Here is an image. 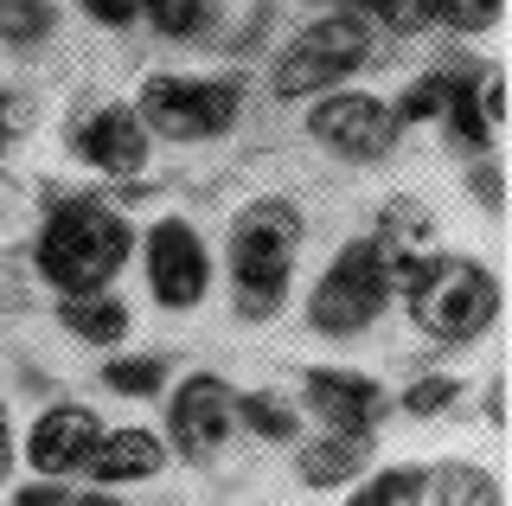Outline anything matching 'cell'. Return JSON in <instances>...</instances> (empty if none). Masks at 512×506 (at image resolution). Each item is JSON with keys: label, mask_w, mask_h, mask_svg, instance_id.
I'll list each match as a JSON object with an SVG mask.
<instances>
[{"label": "cell", "mask_w": 512, "mask_h": 506, "mask_svg": "<svg viewBox=\"0 0 512 506\" xmlns=\"http://www.w3.org/2000/svg\"><path fill=\"white\" fill-rule=\"evenodd\" d=\"M135 257V225L109 205L103 193H58L45 199L39 237H32V263L58 295H96L122 276Z\"/></svg>", "instance_id": "obj_1"}, {"label": "cell", "mask_w": 512, "mask_h": 506, "mask_svg": "<svg viewBox=\"0 0 512 506\" xmlns=\"http://www.w3.org/2000/svg\"><path fill=\"white\" fill-rule=\"evenodd\" d=\"M391 295H404L410 321L436 346H474L493 321H500V276H493L480 257L429 250V257H416V263H397Z\"/></svg>", "instance_id": "obj_2"}, {"label": "cell", "mask_w": 512, "mask_h": 506, "mask_svg": "<svg viewBox=\"0 0 512 506\" xmlns=\"http://www.w3.org/2000/svg\"><path fill=\"white\" fill-rule=\"evenodd\" d=\"M301 237H308V218H301L295 199L263 193L250 199L244 212L231 218V308L244 321H276L288 302V282H295V257Z\"/></svg>", "instance_id": "obj_3"}, {"label": "cell", "mask_w": 512, "mask_h": 506, "mask_svg": "<svg viewBox=\"0 0 512 506\" xmlns=\"http://www.w3.org/2000/svg\"><path fill=\"white\" fill-rule=\"evenodd\" d=\"M365 58H372V20L352 13V7H333V13H320V20H308L288 39V52L276 58V71H269V90H276L282 103L320 97V90L346 84Z\"/></svg>", "instance_id": "obj_4"}, {"label": "cell", "mask_w": 512, "mask_h": 506, "mask_svg": "<svg viewBox=\"0 0 512 506\" xmlns=\"http://www.w3.org/2000/svg\"><path fill=\"white\" fill-rule=\"evenodd\" d=\"M391 308V263L372 237H352L333 250V263L314 276L308 289V327L327 340H352Z\"/></svg>", "instance_id": "obj_5"}, {"label": "cell", "mask_w": 512, "mask_h": 506, "mask_svg": "<svg viewBox=\"0 0 512 506\" xmlns=\"http://www.w3.org/2000/svg\"><path fill=\"white\" fill-rule=\"evenodd\" d=\"M237 109V84H224V77H180V71H154L148 84H141V129L160 135V141H218L231 135Z\"/></svg>", "instance_id": "obj_6"}, {"label": "cell", "mask_w": 512, "mask_h": 506, "mask_svg": "<svg viewBox=\"0 0 512 506\" xmlns=\"http://www.w3.org/2000/svg\"><path fill=\"white\" fill-rule=\"evenodd\" d=\"M141 270H148V295L154 308H199L205 289H212V250H205V237L192 231V218L167 212L154 218V231H141Z\"/></svg>", "instance_id": "obj_7"}, {"label": "cell", "mask_w": 512, "mask_h": 506, "mask_svg": "<svg viewBox=\"0 0 512 506\" xmlns=\"http://www.w3.org/2000/svg\"><path fill=\"white\" fill-rule=\"evenodd\" d=\"M237 430V391L224 385L218 372H186L180 385L167 391V455H180V462H212V455L231 442Z\"/></svg>", "instance_id": "obj_8"}, {"label": "cell", "mask_w": 512, "mask_h": 506, "mask_svg": "<svg viewBox=\"0 0 512 506\" xmlns=\"http://www.w3.org/2000/svg\"><path fill=\"white\" fill-rule=\"evenodd\" d=\"M308 135L327 154H340V161L372 167V161H384V154L397 148L404 129H397L391 103L372 97V90H327V97L308 109Z\"/></svg>", "instance_id": "obj_9"}, {"label": "cell", "mask_w": 512, "mask_h": 506, "mask_svg": "<svg viewBox=\"0 0 512 506\" xmlns=\"http://www.w3.org/2000/svg\"><path fill=\"white\" fill-rule=\"evenodd\" d=\"M148 148H154V135L141 129L135 103H96L71 122V154L90 173H103V180H135L148 167Z\"/></svg>", "instance_id": "obj_10"}, {"label": "cell", "mask_w": 512, "mask_h": 506, "mask_svg": "<svg viewBox=\"0 0 512 506\" xmlns=\"http://www.w3.org/2000/svg\"><path fill=\"white\" fill-rule=\"evenodd\" d=\"M301 404H308L333 436H378L384 410H391L378 378L352 372V366H308L301 372Z\"/></svg>", "instance_id": "obj_11"}, {"label": "cell", "mask_w": 512, "mask_h": 506, "mask_svg": "<svg viewBox=\"0 0 512 506\" xmlns=\"http://www.w3.org/2000/svg\"><path fill=\"white\" fill-rule=\"evenodd\" d=\"M96 442H103V417H96L90 404H52L32 417V430L20 442L26 468L39 474V481H64V474H84Z\"/></svg>", "instance_id": "obj_12"}, {"label": "cell", "mask_w": 512, "mask_h": 506, "mask_svg": "<svg viewBox=\"0 0 512 506\" xmlns=\"http://www.w3.org/2000/svg\"><path fill=\"white\" fill-rule=\"evenodd\" d=\"M160 468H167V442H160V430H148V423H122V430H103V442H96L84 474L96 487H128V481H154Z\"/></svg>", "instance_id": "obj_13"}, {"label": "cell", "mask_w": 512, "mask_h": 506, "mask_svg": "<svg viewBox=\"0 0 512 506\" xmlns=\"http://www.w3.org/2000/svg\"><path fill=\"white\" fill-rule=\"evenodd\" d=\"M372 449H378L372 436H333V430H320V436H308L295 449V474H301V487L333 494V487H352L359 474H372Z\"/></svg>", "instance_id": "obj_14"}, {"label": "cell", "mask_w": 512, "mask_h": 506, "mask_svg": "<svg viewBox=\"0 0 512 506\" xmlns=\"http://www.w3.org/2000/svg\"><path fill=\"white\" fill-rule=\"evenodd\" d=\"M372 244L384 250V263H416V257H429L436 250V212H429L423 199H410V193H397V199H384L378 205V225H372Z\"/></svg>", "instance_id": "obj_15"}, {"label": "cell", "mask_w": 512, "mask_h": 506, "mask_svg": "<svg viewBox=\"0 0 512 506\" xmlns=\"http://www.w3.org/2000/svg\"><path fill=\"white\" fill-rule=\"evenodd\" d=\"M58 327L71 340H84V346H116V340H128V308L109 289H96V295H58Z\"/></svg>", "instance_id": "obj_16"}, {"label": "cell", "mask_w": 512, "mask_h": 506, "mask_svg": "<svg viewBox=\"0 0 512 506\" xmlns=\"http://www.w3.org/2000/svg\"><path fill=\"white\" fill-rule=\"evenodd\" d=\"M500 474L487 462H442L429 468V500L423 506H500Z\"/></svg>", "instance_id": "obj_17"}, {"label": "cell", "mask_w": 512, "mask_h": 506, "mask_svg": "<svg viewBox=\"0 0 512 506\" xmlns=\"http://www.w3.org/2000/svg\"><path fill=\"white\" fill-rule=\"evenodd\" d=\"M423 500H429V468L423 462H397V468L359 474L340 506H423Z\"/></svg>", "instance_id": "obj_18"}, {"label": "cell", "mask_w": 512, "mask_h": 506, "mask_svg": "<svg viewBox=\"0 0 512 506\" xmlns=\"http://www.w3.org/2000/svg\"><path fill=\"white\" fill-rule=\"evenodd\" d=\"M103 391L135 398V404L167 398V359H160V353H122V359H109V366H103Z\"/></svg>", "instance_id": "obj_19"}, {"label": "cell", "mask_w": 512, "mask_h": 506, "mask_svg": "<svg viewBox=\"0 0 512 506\" xmlns=\"http://www.w3.org/2000/svg\"><path fill=\"white\" fill-rule=\"evenodd\" d=\"M237 423L256 430L263 442H295L301 436V410L282 391H237Z\"/></svg>", "instance_id": "obj_20"}, {"label": "cell", "mask_w": 512, "mask_h": 506, "mask_svg": "<svg viewBox=\"0 0 512 506\" xmlns=\"http://www.w3.org/2000/svg\"><path fill=\"white\" fill-rule=\"evenodd\" d=\"M58 33L52 0H0V39L7 45H45Z\"/></svg>", "instance_id": "obj_21"}, {"label": "cell", "mask_w": 512, "mask_h": 506, "mask_svg": "<svg viewBox=\"0 0 512 506\" xmlns=\"http://www.w3.org/2000/svg\"><path fill=\"white\" fill-rule=\"evenodd\" d=\"M218 7H224V0H141V13H148V20H154L167 39H192V33H205Z\"/></svg>", "instance_id": "obj_22"}, {"label": "cell", "mask_w": 512, "mask_h": 506, "mask_svg": "<svg viewBox=\"0 0 512 506\" xmlns=\"http://www.w3.org/2000/svg\"><path fill=\"white\" fill-rule=\"evenodd\" d=\"M442 109H448V71H429V77H416V90H404V103H391V116H397V129H410V122H429Z\"/></svg>", "instance_id": "obj_23"}, {"label": "cell", "mask_w": 512, "mask_h": 506, "mask_svg": "<svg viewBox=\"0 0 512 506\" xmlns=\"http://www.w3.org/2000/svg\"><path fill=\"white\" fill-rule=\"evenodd\" d=\"M461 398V378H448V372H423V378H410V391H404V410L410 417H442L448 404Z\"/></svg>", "instance_id": "obj_24"}, {"label": "cell", "mask_w": 512, "mask_h": 506, "mask_svg": "<svg viewBox=\"0 0 512 506\" xmlns=\"http://www.w3.org/2000/svg\"><path fill=\"white\" fill-rule=\"evenodd\" d=\"M506 0H436V26L448 33H487L493 20H500Z\"/></svg>", "instance_id": "obj_25"}, {"label": "cell", "mask_w": 512, "mask_h": 506, "mask_svg": "<svg viewBox=\"0 0 512 506\" xmlns=\"http://www.w3.org/2000/svg\"><path fill=\"white\" fill-rule=\"evenodd\" d=\"M26 129H32V103L20 97V90H0V154H7Z\"/></svg>", "instance_id": "obj_26"}, {"label": "cell", "mask_w": 512, "mask_h": 506, "mask_svg": "<svg viewBox=\"0 0 512 506\" xmlns=\"http://www.w3.org/2000/svg\"><path fill=\"white\" fill-rule=\"evenodd\" d=\"M77 7H84L96 26H109V33H122V26L141 20V0H77Z\"/></svg>", "instance_id": "obj_27"}, {"label": "cell", "mask_w": 512, "mask_h": 506, "mask_svg": "<svg viewBox=\"0 0 512 506\" xmlns=\"http://www.w3.org/2000/svg\"><path fill=\"white\" fill-rule=\"evenodd\" d=\"M474 199L487 205V212H500V167H493V161L474 167Z\"/></svg>", "instance_id": "obj_28"}, {"label": "cell", "mask_w": 512, "mask_h": 506, "mask_svg": "<svg viewBox=\"0 0 512 506\" xmlns=\"http://www.w3.org/2000/svg\"><path fill=\"white\" fill-rule=\"evenodd\" d=\"M71 494H64L58 481H32V487H20V494H13V506H64Z\"/></svg>", "instance_id": "obj_29"}, {"label": "cell", "mask_w": 512, "mask_h": 506, "mask_svg": "<svg viewBox=\"0 0 512 506\" xmlns=\"http://www.w3.org/2000/svg\"><path fill=\"white\" fill-rule=\"evenodd\" d=\"M13 455H20V436H13V417H7V404H0V481L13 474Z\"/></svg>", "instance_id": "obj_30"}, {"label": "cell", "mask_w": 512, "mask_h": 506, "mask_svg": "<svg viewBox=\"0 0 512 506\" xmlns=\"http://www.w3.org/2000/svg\"><path fill=\"white\" fill-rule=\"evenodd\" d=\"M64 506H128V500H122V494H103V487H96V494H71Z\"/></svg>", "instance_id": "obj_31"}]
</instances>
